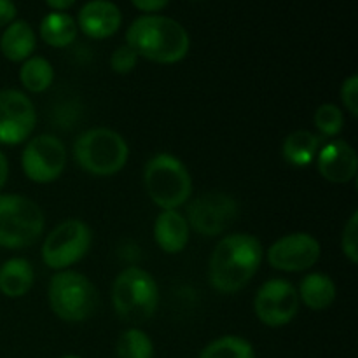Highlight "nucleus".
Wrapping results in <instances>:
<instances>
[{"label": "nucleus", "instance_id": "nucleus-1", "mask_svg": "<svg viewBox=\"0 0 358 358\" xmlns=\"http://www.w3.org/2000/svg\"><path fill=\"white\" fill-rule=\"evenodd\" d=\"M264 259L261 240L248 233H233L219 240L208 262V280L224 296L238 294L257 275Z\"/></svg>", "mask_w": 358, "mask_h": 358}, {"label": "nucleus", "instance_id": "nucleus-2", "mask_svg": "<svg viewBox=\"0 0 358 358\" xmlns=\"http://www.w3.org/2000/svg\"><path fill=\"white\" fill-rule=\"evenodd\" d=\"M126 44L136 52L159 65H175L187 56L191 37L178 21L159 14H143L126 30Z\"/></svg>", "mask_w": 358, "mask_h": 358}, {"label": "nucleus", "instance_id": "nucleus-3", "mask_svg": "<svg viewBox=\"0 0 358 358\" xmlns=\"http://www.w3.org/2000/svg\"><path fill=\"white\" fill-rule=\"evenodd\" d=\"M115 315L133 327L145 324L159 306V287L154 276L140 266H128L112 283Z\"/></svg>", "mask_w": 358, "mask_h": 358}, {"label": "nucleus", "instance_id": "nucleus-4", "mask_svg": "<svg viewBox=\"0 0 358 358\" xmlns=\"http://www.w3.org/2000/svg\"><path fill=\"white\" fill-rule=\"evenodd\" d=\"M129 145L121 133L110 128H91L73 143V161L80 170L94 177H112L124 170Z\"/></svg>", "mask_w": 358, "mask_h": 358}, {"label": "nucleus", "instance_id": "nucleus-5", "mask_svg": "<svg viewBox=\"0 0 358 358\" xmlns=\"http://www.w3.org/2000/svg\"><path fill=\"white\" fill-rule=\"evenodd\" d=\"M143 185L150 201L161 210H178L192 194V177L187 166L170 152L150 157L143 168Z\"/></svg>", "mask_w": 358, "mask_h": 358}, {"label": "nucleus", "instance_id": "nucleus-6", "mask_svg": "<svg viewBox=\"0 0 358 358\" xmlns=\"http://www.w3.org/2000/svg\"><path fill=\"white\" fill-rule=\"evenodd\" d=\"M49 308L66 324L90 320L100 304L96 287L86 275L72 269L56 271L48 287Z\"/></svg>", "mask_w": 358, "mask_h": 358}, {"label": "nucleus", "instance_id": "nucleus-7", "mask_svg": "<svg viewBox=\"0 0 358 358\" xmlns=\"http://www.w3.org/2000/svg\"><path fill=\"white\" fill-rule=\"evenodd\" d=\"M45 229L41 206L21 194H0V247L9 250L37 243Z\"/></svg>", "mask_w": 358, "mask_h": 358}, {"label": "nucleus", "instance_id": "nucleus-8", "mask_svg": "<svg viewBox=\"0 0 358 358\" xmlns=\"http://www.w3.org/2000/svg\"><path fill=\"white\" fill-rule=\"evenodd\" d=\"M91 245V227L80 219H66L45 234L41 248L42 262L49 269L65 271L86 257Z\"/></svg>", "mask_w": 358, "mask_h": 358}, {"label": "nucleus", "instance_id": "nucleus-9", "mask_svg": "<svg viewBox=\"0 0 358 358\" xmlns=\"http://www.w3.org/2000/svg\"><path fill=\"white\" fill-rule=\"evenodd\" d=\"M66 168V147L58 136L37 135L24 142L21 152V170L34 184H51Z\"/></svg>", "mask_w": 358, "mask_h": 358}, {"label": "nucleus", "instance_id": "nucleus-10", "mask_svg": "<svg viewBox=\"0 0 358 358\" xmlns=\"http://www.w3.org/2000/svg\"><path fill=\"white\" fill-rule=\"evenodd\" d=\"M301 308L299 294L285 278H271L259 287L254 297V313L266 327H285L297 317Z\"/></svg>", "mask_w": 358, "mask_h": 358}, {"label": "nucleus", "instance_id": "nucleus-11", "mask_svg": "<svg viewBox=\"0 0 358 358\" xmlns=\"http://www.w3.org/2000/svg\"><path fill=\"white\" fill-rule=\"evenodd\" d=\"M238 203L226 192H206L187 203L185 219L198 234L213 238L222 234L238 217Z\"/></svg>", "mask_w": 358, "mask_h": 358}, {"label": "nucleus", "instance_id": "nucleus-12", "mask_svg": "<svg viewBox=\"0 0 358 358\" xmlns=\"http://www.w3.org/2000/svg\"><path fill=\"white\" fill-rule=\"evenodd\" d=\"M37 126V110L27 93L0 91V145H20L31 138Z\"/></svg>", "mask_w": 358, "mask_h": 358}, {"label": "nucleus", "instance_id": "nucleus-13", "mask_svg": "<svg viewBox=\"0 0 358 358\" xmlns=\"http://www.w3.org/2000/svg\"><path fill=\"white\" fill-rule=\"evenodd\" d=\"M322 255V245L313 234L297 231L278 238L266 250L273 269L283 273H303L313 268Z\"/></svg>", "mask_w": 358, "mask_h": 358}, {"label": "nucleus", "instance_id": "nucleus-14", "mask_svg": "<svg viewBox=\"0 0 358 358\" xmlns=\"http://www.w3.org/2000/svg\"><path fill=\"white\" fill-rule=\"evenodd\" d=\"M315 161L318 173L331 184H348L357 177L358 157L346 140H332L320 147Z\"/></svg>", "mask_w": 358, "mask_h": 358}, {"label": "nucleus", "instance_id": "nucleus-15", "mask_svg": "<svg viewBox=\"0 0 358 358\" xmlns=\"http://www.w3.org/2000/svg\"><path fill=\"white\" fill-rule=\"evenodd\" d=\"M121 24V9L110 0H90L80 7L77 16V28L94 41H103L115 35Z\"/></svg>", "mask_w": 358, "mask_h": 358}, {"label": "nucleus", "instance_id": "nucleus-16", "mask_svg": "<svg viewBox=\"0 0 358 358\" xmlns=\"http://www.w3.org/2000/svg\"><path fill=\"white\" fill-rule=\"evenodd\" d=\"M154 240L164 254H180L191 240V227L178 210H161L154 222Z\"/></svg>", "mask_w": 358, "mask_h": 358}, {"label": "nucleus", "instance_id": "nucleus-17", "mask_svg": "<svg viewBox=\"0 0 358 358\" xmlns=\"http://www.w3.org/2000/svg\"><path fill=\"white\" fill-rule=\"evenodd\" d=\"M37 48V35L30 23L23 20H14L7 24L0 37V51L3 58L13 63H23L31 58Z\"/></svg>", "mask_w": 358, "mask_h": 358}, {"label": "nucleus", "instance_id": "nucleus-18", "mask_svg": "<svg viewBox=\"0 0 358 358\" xmlns=\"http://www.w3.org/2000/svg\"><path fill=\"white\" fill-rule=\"evenodd\" d=\"M35 283V269L24 257L7 259L0 266V294L9 299L27 296Z\"/></svg>", "mask_w": 358, "mask_h": 358}, {"label": "nucleus", "instance_id": "nucleus-19", "mask_svg": "<svg viewBox=\"0 0 358 358\" xmlns=\"http://www.w3.org/2000/svg\"><path fill=\"white\" fill-rule=\"evenodd\" d=\"M299 301L311 311H324L334 304L336 289L334 280L325 273H310L301 280L297 287Z\"/></svg>", "mask_w": 358, "mask_h": 358}, {"label": "nucleus", "instance_id": "nucleus-20", "mask_svg": "<svg viewBox=\"0 0 358 358\" xmlns=\"http://www.w3.org/2000/svg\"><path fill=\"white\" fill-rule=\"evenodd\" d=\"M320 135L308 129L292 131L282 143V156L294 168H306L317 159L320 150Z\"/></svg>", "mask_w": 358, "mask_h": 358}, {"label": "nucleus", "instance_id": "nucleus-21", "mask_svg": "<svg viewBox=\"0 0 358 358\" xmlns=\"http://www.w3.org/2000/svg\"><path fill=\"white\" fill-rule=\"evenodd\" d=\"M79 28L77 21L66 13H49L42 17L41 27H38V35L48 45L56 49L69 48L77 38Z\"/></svg>", "mask_w": 358, "mask_h": 358}, {"label": "nucleus", "instance_id": "nucleus-22", "mask_svg": "<svg viewBox=\"0 0 358 358\" xmlns=\"http://www.w3.org/2000/svg\"><path fill=\"white\" fill-rule=\"evenodd\" d=\"M20 83L28 93H44L55 80V69L44 56H31L21 63Z\"/></svg>", "mask_w": 358, "mask_h": 358}, {"label": "nucleus", "instance_id": "nucleus-23", "mask_svg": "<svg viewBox=\"0 0 358 358\" xmlns=\"http://www.w3.org/2000/svg\"><path fill=\"white\" fill-rule=\"evenodd\" d=\"M198 358H255V350L248 339L227 334L208 343Z\"/></svg>", "mask_w": 358, "mask_h": 358}, {"label": "nucleus", "instance_id": "nucleus-24", "mask_svg": "<svg viewBox=\"0 0 358 358\" xmlns=\"http://www.w3.org/2000/svg\"><path fill=\"white\" fill-rule=\"evenodd\" d=\"M115 355L117 358H154V343L145 331L129 327L119 336Z\"/></svg>", "mask_w": 358, "mask_h": 358}, {"label": "nucleus", "instance_id": "nucleus-25", "mask_svg": "<svg viewBox=\"0 0 358 358\" xmlns=\"http://www.w3.org/2000/svg\"><path fill=\"white\" fill-rule=\"evenodd\" d=\"M313 124L318 129V133H320V136L334 138L345 128V112L341 110V107L334 103H322L315 110Z\"/></svg>", "mask_w": 358, "mask_h": 358}, {"label": "nucleus", "instance_id": "nucleus-26", "mask_svg": "<svg viewBox=\"0 0 358 358\" xmlns=\"http://www.w3.org/2000/svg\"><path fill=\"white\" fill-rule=\"evenodd\" d=\"M341 250L352 264L358 262V212L353 210L341 234Z\"/></svg>", "mask_w": 358, "mask_h": 358}, {"label": "nucleus", "instance_id": "nucleus-27", "mask_svg": "<svg viewBox=\"0 0 358 358\" xmlns=\"http://www.w3.org/2000/svg\"><path fill=\"white\" fill-rule=\"evenodd\" d=\"M136 63H138V56L128 44L119 45L110 55V69L119 76H126V73L133 72Z\"/></svg>", "mask_w": 358, "mask_h": 358}, {"label": "nucleus", "instance_id": "nucleus-28", "mask_svg": "<svg viewBox=\"0 0 358 358\" xmlns=\"http://www.w3.org/2000/svg\"><path fill=\"white\" fill-rule=\"evenodd\" d=\"M341 101L346 110L352 114V117L358 115V76H350L343 80L341 86Z\"/></svg>", "mask_w": 358, "mask_h": 358}, {"label": "nucleus", "instance_id": "nucleus-29", "mask_svg": "<svg viewBox=\"0 0 358 358\" xmlns=\"http://www.w3.org/2000/svg\"><path fill=\"white\" fill-rule=\"evenodd\" d=\"M17 9L13 0H0V28H6L7 24L16 20Z\"/></svg>", "mask_w": 358, "mask_h": 358}, {"label": "nucleus", "instance_id": "nucleus-30", "mask_svg": "<svg viewBox=\"0 0 358 358\" xmlns=\"http://www.w3.org/2000/svg\"><path fill=\"white\" fill-rule=\"evenodd\" d=\"M133 6L136 7L138 10L147 14H154L157 10L164 9V7L170 3V0H131Z\"/></svg>", "mask_w": 358, "mask_h": 358}, {"label": "nucleus", "instance_id": "nucleus-31", "mask_svg": "<svg viewBox=\"0 0 358 358\" xmlns=\"http://www.w3.org/2000/svg\"><path fill=\"white\" fill-rule=\"evenodd\" d=\"M76 2L77 0H45L49 9H52L55 13H65V10L70 9Z\"/></svg>", "mask_w": 358, "mask_h": 358}, {"label": "nucleus", "instance_id": "nucleus-32", "mask_svg": "<svg viewBox=\"0 0 358 358\" xmlns=\"http://www.w3.org/2000/svg\"><path fill=\"white\" fill-rule=\"evenodd\" d=\"M7 178H9V161H7L6 154L0 150V191H2L3 185H6Z\"/></svg>", "mask_w": 358, "mask_h": 358}, {"label": "nucleus", "instance_id": "nucleus-33", "mask_svg": "<svg viewBox=\"0 0 358 358\" xmlns=\"http://www.w3.org/2000/svg\"><path fill=\"white\" fill-rule=\"evenodd\" d=\"M62 358H80L79 355H65V357H62Z\"/></svg>", "mask_w": 358, "mask_h": 358}]
</instances>
